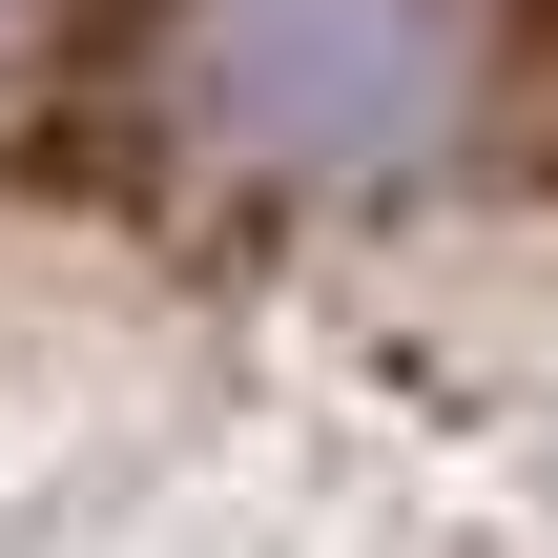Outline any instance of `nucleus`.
<instances>
[{
  "mask_svg": "<svg viewBox=\"0 0 558 558\" xmlns=\"http://www.w3.org/2000/svg\"><path fill=\"white\" fill-rule=\"evenodd\" d=\"M41 166H104L207 228L558 186V0H83Z\"/></svg>",
  "mask_w": 558,
  "mask_h": 558,
  "instance_id": "nucleus-1",
  "label": "nucleus"
}]
</instances>
